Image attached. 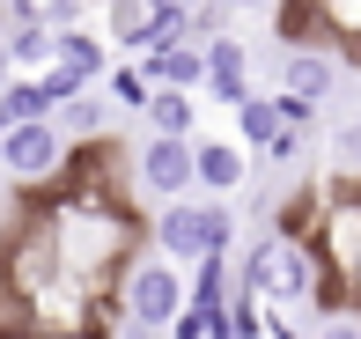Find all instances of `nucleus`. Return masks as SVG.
Returning <instances> with one entry per match:
<instances>
[{"label":"nucleus","mask_w":361,"mask_h":339,"mask_svg":"<svg viewBox=\"0 0 361 339\" xmlns=\"http://www.w3.org/2000/svg\"><path fill=\"white\" fill-rule=\"evenodd\" d=\"M44 229H52V244H59V266H67L74 281H89L96 295L140 258V221L126 214L111 192H89V185L59 192V199L44 207Z\"/></svg>","instance_id":"nucleus-1"},{"label":"nucleus","mask_w":361,"mask_h":339,"mask_svg":"<svg viewBox=\"0 0 361 339\" xmlns=\"http://www.w3.org/2000/svg\"><path fill=\"white\" fill-rule=\"evenodd\" d=\"M243 288H251V295H266L273 310H310V302L332 295L317 244H310L302 229H288V221H281V229H273L251 258H243Z\"/></svg>","instance_id":"nucleus-2"},{"label":"nucleus","mask_w":361,"mask_h":339,"mask_svg":"<svg viewBox=\"0 0 361 339\" xmlns=\"http://www.w3.org/2000/svg\"><path fill=\"white\" fill-rule=\"evenodd\" d=\"M192 302V281L170 251L162 258H133L118 273V332H170L177 310Z\"/></svg>","instance_id":"nucleus-3"},{"label":"nucleus","mask_w":361,"mask_h":339,"mask_svg":"<svg viewBox=\"0 0 361 339\" xmlns=\"http://www.w3.org/2000/svg\"><path fill=\"white\" fill-rule=\"evenodd\" d=\"M155 244L177 258V266H200V258H214L236 244V214L207 192V199H162V214H155Z\"/></svg>","instance_id":"nucleus-4"},{"label":"nucleus","mask_w":361,"mask_h":339,"mask_svg":"<svg viewBox=\"0 0 361 339\" xmlns=\"http://www.w3.org/2000/svg\"><path fill=\"white\" fill-rule=\"evenodd\" d=\"M67 163H74V133L52 118V111L0 125V170H8L15 185H59Z\"/></svg>","instance_id":"nucleus-5"},{"label":"nucleus","mask_w":361,"mask_h":339,"mask_svg":"<svg viewBox=\"0 0 361 339\" xmlns=\"http://www.w3.org/2000/svg\"><path fill=\"white\" fill-rule=\"evenodd\" d=\"M317 258H324V281H332V295L339 288H361V192H332V199L317 207Z\"/></svg>","instance_id":"nucleus-6"},{"label":"nucleus","mask_w":361,"mask_h":339,"mask_svg":"<svg viewBox=\"0 0 361 339\" xmlns=\"http://www.w3.org/2000/svg\"><path fill=\"white\" fill-rule=\"evenodd\" d=\"M192 140H200V133H147V140H140L133 177H140V192H147L155 207L200 192V155H192Z\"/></svg>","instance_id":"nucleus-7"},{"label":"nucleus","mask_w":361,"mask_h":339,"mask_svg":"<svg viewBox=\"0 0 361 339\" xmlns=\"http://www.w3.org/2000/svg\"><path fill=\"white\" fill-rule=\"evenodd\" d=\"M140 67H147L155 89H207V37L155 44V52H140Z\"/></svg>","instance_id":"nucleus-8"},{"label":"nucleus","mask_w":361,"mask_h":339,"mask_svg":"<svg viewBox=\"0 0 361 339\" xmlns=\"http://www.w3.org/2000/svg\"><path fill=\"white\" fill-rule=\"evenodd\" d=\"M207 96H214V104H228L236 111L243 96H251V52H243L236 37H207Z\"/></svg>","instance_id":"nucleus-9"},{"label":"nucleus","mask_w":361,"mask_h":339,"mask_svg":"<svg viewBox=\"0 0 361 339\" xmlns=\"http://www.w3.org/2000/svg\"><path fill=\"white\" fill-rule=\"evenodd\" d=\"M192 155H200V192H214V199H228V192L251 177V148L243 140H192Z\"/></svg>","instance_id":"nucleus-10"},{"label":"nucleus","mask_w":361,"mask_h":339,"mask_svg":"<svg viewBox=\"0 0 361 339\" xmlns=\"http://www.w3.org/2000/svg\"><path fill=\"white\" fill-rule=\"evenodd\" d=\"M281 89H295V96H332L339 89V59L332 52H310V44H295V52H281Z\"/></svg>","instance_id":"nucleus-11"},{"label":"nucleus","mask_w":361,"mask_h":339,"mask_svg":"<svg viewBox=\"0 0 361 339\" xmlns=\"http://www.w3.org/2000/svg\"><path fill=\"white\" fill-rule=\"evenodd\" d=\"M52 59H74V67H81V74H96V82L111 74V52H104V44H96L81 23H59V30H52Z\"/></svg>","instance_id":"nucleus-12"},{"label":"nucleus","mask_w":361,"mask_h":339,"mask_svg":"<svg viewBox=\"0 0 361 339\" xmlns=\"http://www.w3.org/2000/svg\"><path fill=\"white\" fill-rule=\"evenodd\" d=\"M147 125H155V133H200L192 89H155V96H147Z\"/></svg>","instance_id":"nucleus-13"},{"label":"nucleus","mask_w":361,"mask_h":339,"mask_svg":"<svg viewBox=\"0 0 361 339\" xmlns=\"http://www.w3.org/2000/svg\"><path fill=\"white\" fill-rule=\"evenodd\" d=\"M273 133H281V111H273V96H243V104H236V140H243V148H266V140Z\"/></svg>","instance_id":"nucleus-14"},{"label":"nucleus","mask_w":361,"mask_h":339,"mask_svg":"<svg viewBox=\"0 0 361 339\" xmlns=\"http://www.w3.org/2000/svg\"><path fill=\"white\" fill-rule=\"evenodd\" d=\"M37 111H52V96H44V82L30 74V82H0V125H15V118H37Z\"/></svg>","instance_id":"nucleus-15"},{"label":"nucleus","mask_w":361,"mask_h":339,"mask_svg":"<svg viewBox=\"0 0 361 339\" xmlns=\"http://www.w3.org/2000/svg\"><path fill=\"white\" fill-rule=\"evenodd\" d=\"M310 23H324L347 52H361V0H310Z\"/></svg>","instance_id":"nucleus-16"},{"label":"nucleus","mask_w":361,"mask_h":339,"mask_svg":"<svg viewBox=\"0 0 361 339\" xmlns=\"http://www.w3.org/2000/svg\"><path fill=\"white\" fill-rule=\"evenodd\" d=\"M52 118H59V125H67V133H74V140H104V104H96V96H89V89H81V96H67V104H59V111H52Z\"/></svg>","instance_id":"nucleus-17"},{"label":"nucleus","mask_w":361,"mask_h":339,"mask_svg":"<svg viewBox=\"0 0 361 339\" xmlns=\"http://www.w3.org/2000/svg\"><path fill=\"white\" fill-rule=\"evenodd\" d=\"M37 82H44V96H52V111H59L67 96H81V89H89L96 74H81L74 59H44V67H37Z\"/></svg>","instance_id":"nucleus-18"},{"label":"nucleus","mask_w":361,"mask_h":339,"mask_svg":"<svg viewBox=\"0 0 361 339\" xmlns=\"http://www.w3.org/2000/svg\"><path fill=\"white\" fill-rule=\"evenodd\" d=\"M104 82H111V96H118L126 111H147V96H155V82H147V67H111Z\"/></svg>","instance_id":"nucleus-19"},{"label":"nucleus","mask_w":361,"mask_h":339,"mask_svg":"<svg viewBox=\"0 0 361 339\" xmlns=\"http://www.w3.org/2000/svg\"><path fill=\"white\" fill-rule=\"evenodd\" d=\"M332 170H339V185H347V177H361V118L332 133Z\"/></svg>","instance_id":"nucleus-20"},{"label":"nucleus","mask_w":361,"mask_h":339,"mask_svg":"<svg viewBox=\"0 0 361 339\" xmlns=\"http://www.w3.org/2000/svg\"><path fill=\"white\" fill-rule=\"evenodd\" d=\"M273 111H281V125H317V96H295V89H273Z\"/></svg>","instance_id":"nucleus-21"},{"label":"nucleus","mask_w":361,"mask_h":339,"mask_svg":"<svg viewBox=\"0 0 361 339\" xmlns=\"http://www.w3.org/2000/svg\"><path fill=\"white\" fill-rule=\"evenodd\" d=\"M228 15H281V0H221Z\"/></svg>","instance_id":"nucleus-22"},{"label":"nucleus","mask_w":361,"mask_h":339,"mask_svg":"<svg viewBox=\"0 0 361 339\" xmlns=\"http://www.w3.org/2000/svg\"><path fill=\"white\" fill-rule=\"evenodd\" d=\"M8 74H15V52H8V37H0V82H8Z\"/></svg>","instance_id":"nucleus-23"},{"label":"nucleus","mask_w":361,"mask_h":339,"mask_svg":"<svg viewBox=\"0 0 361 339\" xmlns=\"http://www.w3.org/2000/svg\"><path fill=\"white\" fill-rule=\"evenodd\" d=\"M354 295H361V288H354Z\"/></svg>","instance_id":"nucleus-24"}]
</instances>
